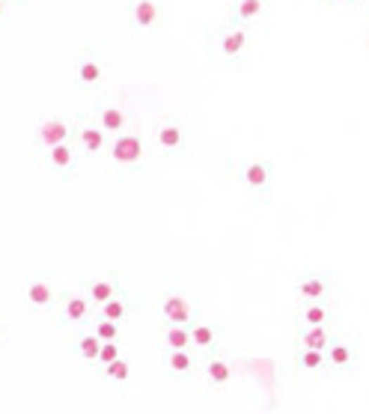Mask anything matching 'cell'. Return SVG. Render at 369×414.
Returning <instances> with one entry per match:
<instances>
[{
	"label": "cell",
	"mask_w": 369,
	"mask_h": 414,
	"mask_svg": "<svg viewBox=\"0 0 369 414\" xmlns=\"http://www.w3.org/2000/svg\"><path fill=\"white\" fill-rule=\"evenodd\" d=\"M206 48H209V63L218 72H238L253 57V30L224 18L209 27Z\"/></svg>",
	"instance_id": "obj_1"
},
{
	"label": "cell",
	"mask_w": 369,
	"mask_h": 414,
	"mask_svg": "<svg viewBox=\"0 0 369 414\" xmlns=\"http://www.w3.org/2000/svg\"><path fill=\"white\" fill-rule=\"evenodd\" d=\"M146 155H149V143H146L143 131L131 129V131H122L117 137H110L108 153L101 161H105L108 170L117 179H134V176H140V170H143Z\"/></svg>",
	"instance_id": "obj_2"
},
{
	"label": "cell",
	"mask_w": 369,
	"mask_h": 414,
	"mask_svg": "<svg viewBox=\"0 0 369 414\" xmlns=\"http://www.w3.org/2000/svg\"><path fill=\"white\" fill-rule=\"evenodd\" d=\"M226 176H230L253 203H268L274 194V164L268 158H230L226 161Z\"/></svg>",
	"instance_id": "obj_3"
},
{
	"label": "cell",
	"mask_w": 369,
	"mask_h": 414,
	"mask_svg": "<svg viewBox=\"0 0 369 414\" xmlns=\"http://www.w3.org/2000/svg\"><path fill=\"white\" fill-rule=\"evenodd\" d=\"M363 367V343L354 331H342L325 349V379H354Z\"/></svg>",
	"instance_id": "obj_4"
},
{
	"label": "cell",
	"mask_w": 369,
	"mask_h": 414,
	"mask_svg": "<svg viewBox=\"0 0 369 414\" xmlns=\"http://www.w3.org/2000/svg\"><path fill=\"white\" fill-rule=\"evenodd\" d=\"M295 304H322L339 301V271L337 269H301L292 280Z\"/></svg>",
	"instance_id": "obj_5"
},
{
	"label": "cell",
	"mask_w": 369,
	"mask_h": 414,
	"mask_svg": "<svg viewBox=\"0 0 369 414\" xmlns=\"http://www.w3.org/2000/svg\"><path fill=\"white\" fill-rule=\"evenodd\" d=\"M149 141L161 158L173 161V158H185L190 153V146H194V131H190V125L182 117L167 114L152 125Z\"/></svg>",
	"instance_id": "obj_6"
},
{
	"label": "cell",
	"mask_w": 369,
	"mask_h": 414,
	"mask_svg": "<svg viewBox=\"0 0 369 414\" xmlns=\"http://www.w3.org/2000/svg\"><path fill=\"white\" fill-rule=\"evenodd\" d=\"M60 286L54 283V278H48L45 271H33L24 274L18 280V301L30 313H36L39 319H54L57 301H60Z\"/></svg>",
	"instance_id": "obj_7"
},
{
	"label": "cell",
	"mask_w": 369,
	"mask_h": 414,
	"mask_svg": "<svg viewBox=\"0 0 369 414\" xmlns=\"http://www.w3.org/2000/svg\"><path fill=\"white\" fill-rule=\"evenodd\" d=\"M158 316L161 325H179V328H190L197 319H202L200 298L188 290V286H164L158 295Z\"/></svg>",
	"instance_id": "obj_8"
},
{
	"label": "cell",
	"mask_w": 369,
	"mask_h": 414,
	"mask_svg": "<svg viewBox=\"0 0 369 414\" xmlns=\"http://www.w3.org/2000/svg\"><path fill=\"white\" fill-rule=\"evenodd\" d=\"M108 84V66L105 57L96 45L81 48L72 60V86H78L84 93H98Z\"/></svg>",
	"instance_id": "obj_9"
},
{
	"label": "cell",
	"mask_w": 369,
	"mask_h": 414,
	"mask_svg": "<svg viewBox=\"0 0 369 414\" xmlns=\"http://www.w3.org/2000/svg\"><path fill=\"white\" fill-rule=\"evenodd\" d=\"M96 310L93 304L84 298L81 290H63L60 292V301H57V310H54V325L60 331H81L86 325L93 322Z\"/></svg>",
	"instance_id": "obj_10"
},
{
	"label": "cell",
	"mask_w": 369,
	"mask_h": 414,
	"mask_svg": "<svg viewBox=\"0 0 369 414\" xmlns=\"http://www.w3.org/2000/svg\"><path fill=\"white\" fill-rule=\"evenodd\" d=\"M86 117H90L108 137H117V134H122V131L137 129L131 108L122 105V102H117V98H98V102L90 108V114H86Z\"/></svg>",
	"instance_id": "obj_11"
},
{
	"label": "cell",
	"mask_w": 369,
	"mask_h": 414,
	"mask_svg": "<svg viewBox=\"0 0 369 414\" xmlns=\"http://www.w3.org/2000/svg\"><path fill=\"white\" fill-rule=\"evenodd\" d=\"M167 21V0H129L125 24L131 33H155Z\"/></svg>",
	"instance_id": "obj_12"
},
{
	"label": "cell",
	"mask_w": 369,
	"mask_h": 414,
	"mask_svg": "<svg viewBox=\"0 0 369 414\" xmlns=\"http://www.w3.org/2000/svg\"><path fill=\"white\" fill-rule=\"evenodd\" d=\"M36 155H39V164L48 176H54L60 182H72L75 176H78V167L84 161L72 141L60 143V146H51V149H45V153H36Z\"/></svg>",
	"instance_id": "obj_13"
},
{
	"label": "cell",
	"mask_w": 369,
	"mask_h": 414,
	"mask_svg": "<svg viewBox=\"0 0 369 414\" xmlns=\"http://www.w3.org/2000/svg\"><path fill=\"white\" fill-rule=\"evenodd\" d=\"M75 149L81 153V158L86 161H101L108 153L110 137L98 129V125L86 117V114H75V134H72Z\"/></svg>",
	"instance_id": "obj_14"
},
{
	"label": "cell",
	"mask_w": 369,
	"mask_h": 414,
	"mask_svg": "<svg viewBox=\"0 0 369 414\" xmlns=\"http://www.w3.org/2000/svg\"><path fill=\"white\" fill-rule=\"evenodd\" d=\"M72 134H75V117L51 114V117L36 122V129H33V146H36V153H45V149H51V146L69 143Z\"/></svg>",
	"instance_id": "obj_15"
},
{
	"label": "cell",
	"mask_w": 369,
	"mask_h": 414,
	"mask_svg": "<svg viewBox=\"0 0 369 414\" xmlns=\"http://www.w3.org/2000/svg\"><path fill=\"white\" fill-rule=\"evenodd\" d=\"M158 370L167 382L176 384H188L197 379L200 373V358L190 352V349H182V352H161L158 355Z\"/></svg>",
	"instance_id": "obj_16"
},
{
	"label": "cell",
	"mask_w": 369,
	"mask_h": 414,
	"mask_svg": "<svg viewBox=\"0 0 369 414\" xmlns=\"http://www.w3.org/2000/svg\"><path fill=\"white\" fill-rule=\"evenodd\" d=\"M122 290H125L122 271H98V274H90V278L81 283V292L93 304V310H98L105 301H110L113 295H119Z\"/></svg>",
	"instance_id": "obj_17"
},
{
	"label": "cell",
	"mask_w": 369,
	"mask_h": 414,
	"mask_svg": "<svg viewBox=\"0 0 369 414\" xmlns=\"http://www.w3.org/2000/svg\"><path fill=\"white\" fill-rule=\"evenodd\" d=\"M226 21H235L241 27L257 30L259 24L271 18V0H224Z\"/></svg>",
	"instance_id": "obj_18"
},
{
	"label": "cell",
	"mask_w": 369,
	"mask_h": 414,
	"mask_svg": "<svg viewBox=\"0 0 369 414\" xmlns=\"http://www.w3.org/2000/svg\"><path fill=\"white\" fill-rule=\"evenodd\" d=\"M188 334H190V352H194L197 358L218 355L221 349H224V328H221L218 322L206 319V316L190 325Z\"/></svg>",
	"instance_id": "obj_19"
},
{
	"label": "cell",
	"mask_w": 369,
	"mask_h": 414,
	"mask_svg": "<svg viewBox=\"0 0 369 414\" xmlns=\"http://www.w3.org/2000/svg\"><path fill=\"white\" fill-rule=\"evenodd\" d=\"M233 363L230 358H224L221 352L218 355H209V358H200V373L197 379L209 387V391H226V387L233 384Z\"/></svg>",
	"instance_id": "obj_20"
},
{
	"label": "cell",
	"mask_w": 369,
	"mask_h": 414,
	"mask_svg": "<svg viewBox=\"0 0 369 414\" xmlns=\"http://www.w3.org/2000/svg\"><path fill=\"white\" fill-rule=\"evenodd\" d=\"M295 328H328V325H339L337 304L322 301V304H295Z\"/></svg>",
	"instance_id": "obj_21"
},
{
	"label": "cell",
	"mask_w": 369,
	"mask_h": 414,
	"mask_svg": "<svg viewBox=\"0 0 369 414\" xmlns=\"http://www.w3.org/2000/svg\"><path fill=\"white\" fill-rule=\"evenodd\" d=\"M137 310H140L137 298L129 292V286H125L119 295H113L110 301H105V304L96 310V316L110 319V322H117V325H129V322L137 316Z\"/></svg>",
	"instance_id": "obj_22"
},
{
	"label": "cell",
	"mask_w": 369,
	"mask_h": 414,
	"mask_svg": "<svg viewBox=\"0 0 369 414\" xmlns=\"http://www.w3.org/2000/svg\"><path fill=\"white\" fill-rule=\"evenodd\" d=\"M69 352L78 358L84 367L96 370V361H98V352H101V340L90 331V328H81V331H72V346Z\"/></svg>",
	"instance_id": "obj_23"
},
{
	"label": "cell",
	"mask_w": 369,
	"mask_h": 414,
	"mask_svg": "<svg viewBox=\"0 0 369 414\" xmlns=\"http://www.w3.org/2000/svg\"><path fill=\"white\" fill-rule=\"evenodd\" d=\"M339 334V325H328V328H295V349H307V352H325L328 343Z\"/></svg>",
	"instance_id": "obj_24"
},
{
	"label": "cell",
	"mask_w": 369,
	"mask_h": 414,
	"mask_svg": "<svg viewBox=\"0 0 369 414\" xmlns=\"http://www.w3.org/2000/svg\"><path fill=\"white\" fill-rule=\"evenodd\" d=\"M96 373H98V379H101V382H108L110 387H125V384L131 382L134 367H131V361L122 355V358H117L113 363H108V367H98Z\"/></svg>",
	"instance_id": "obj_25"
},
{
	"label": "cell",
	"mask_w": 369,
	"mask_h": 414,
	"mask_svg": "<svg viewBox=\"0 0 369 414\" xmlns=\"http://www.w3.org/2000/svg\"><path fill=\"white\" fill-rule=\"evenodd\" d=\"M292 367H295L298 375H319V379H325V352L295 349V355H292Z\"/></svg>",
	"instance_id": "obj_26"
},
{
	"label": "cell",
	"mask_w": 369,
	"mask_h": 414,
	"mask_svg": "<svg viewBox=\"0 0 369 414\" xmlns=\"http://www.w3.org/2000/svg\"><path fill=\"white\" fill-rule=\"evenodd\" d=\"M158 346L161 352H182V349H190V334L188 328H179V325H161Z\"/></svg>",
	"instance_id": "obj_27"
},
{
	"label": "cell",
	"mask_w": 369,
	"mask_h": 414,
	"mask_svg": "<svg viewBox=\"0 0 369 414\" xmlns=\"http://www.w3.org/2000/svg\"><path fill=\"white\" fill-rule=\"evenodd\" d=\"M101 343H122V334H125V325H117L110 319H101V316H93V322L86 325Z\"/></svg>",
	"instance_id": "obj_28"
},
{
	"label": "cell",
	"mask_w": 369,
	"mask_h": 414,
	"mask_svg": "<svg viewBox=\"0 0 369 414\" xmlns=\"http://www.w3.org/2000/svg\"><path fill=\"white\" fill-rule=\"evenodd\" d=\"M122 343H101V352H98V361H96V370L98 367H108V363H113L117 358H122Z\"/></svg>",
	"instance_id": "obj_29"
},
{
	"label": "cell",
	"mask_w": 369,
	"mask_h": 414,
	"mask_svg": "<svg viewBox=\"0 0 369 414\" xmlns=\"http://www.w3.org/2000/svg\"><path fill=\"white\" fill-rule=\"evenodd\" d=\"M316 4L334 9V12H354V9H361L366 0H316Z\"/></svg>",
	"instance_id": "obj_30"
},
{
	"label": "cell",
	"mask_w": 369,
	"mask_h": 414,
	"mask_svg": "<svg viewBox=\"0 0 369 414\" xmlns=\"http://www.w3.org/2000/svg\"><path fill=\"white\" fill-rule=\"evenodd\" d=\"M6 343H9V331H6V322L0 319V349H4Z\"/></svg>",
	"instance_id": "obj_31"
},
{
	"label": "cell",
	"mask_w": 369,
	"mask_h": 414,
	"mask_svg": "<svg viewBox=\"0 0 369 414\" xmlns=\"http://www.w3.org/2000/svg\"><path fill=\"white\" fill-rule=\"evenodd\" d=\"M9 18V0H0V24Z\"/></svg>",
	"instance_id": "obj_32"
},
{
	"label": "cell",
	"mask_w": 369,
	"mask_h": 414,
	"mask_svg": "<svg viewBox=\"0 0 369 414\" xmlns=\"http://www.w3.org/2000/svg\"><path fill=\"white\" fill-rule=\"evenodd\" d=\"M363 51L369 54V24H366V27H363Z\"/></svg>",
	"instance_id": "obj_33"
}]
</instances>
